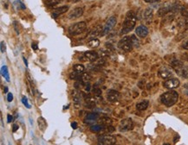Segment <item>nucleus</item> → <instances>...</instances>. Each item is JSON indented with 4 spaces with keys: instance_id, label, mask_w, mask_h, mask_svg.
<instances>
[{
    "instance_id": "obj_42",
    "label": "nucleus",
    "mask_w": 188,
    "mask_h": 145,
    "mask_svg": "<svg viewBox=\"0 0 188 145\" xmlns=\"http://www.w3.org/2000/svg\"><path fill=\"white\" fill-rule=\"evenodd\" d=\"M31 47H32V48H33V49H35V50H36V49H37V46H36V44H35V43H32Z\"/></svg>"
},
{
    "instance_id": "obj_38",
    "label": "nucleus",
    "mask_w": 188,
    "mask_h": 145,
    "mask_svg": "<svg viewBox=\"0 0 188 145\" xmlns=\"http://www.w3.org/2000/svg\"><path fill=\"white\" fill-rule=\"evenodd\" d=\"M12 119H13L12 116L9 114V115L7 116V121H8V123H10V122H12Z\"/></svg>"
},
{
    "instance_id": "obj_28",
    "label": "nucleus",
    "mask_w": 188,
    "mask_h": 145,
    "mask_svg": "<svg viewBox=\"0 0 188 145\" xmlns=\"http://www.w3.org/2000/svg\"><path fill=\"white\" fill-rule=\"evenodd\" d=\"M84 69H85V67H84V66L82 65V64H75V65L73 66V70H74V71H76V72H78V73H83Z\"/></svg>"
},
{
    "instance_id": "obj_39",
    "label": "nucleus",
    "mask_w": 188,
    "mask_h": 145,
    "mask_svg": "<svg viewBox=\"0 0 188 145\" xmlns=\"http://www.w3.org/2000/svg\"><path fill=\"white\" fill-rule=\"evenodd\" d=\"M17 129H18V125L15 124V125H13V130H12V131H13V132H16V131H17Z\"/></svg>"
},
{
    "instance_id": "obj_40",
    "label": "nucleus",
    "mask_w": 188,
    "mask_h": 145,
    "mask_svg": "<svg viewBox=\"0 0 188 145\" xmlns=\"http://www.w3.org/2000/svg\"><path fill=\"white\" fill-rule=\"evenodd\" d=\"M144 1L147 3H156V2H159L161 0H144Z\"/></svg>"
},
{
    "instance_id": "obj_23",
    "label": "nucleus",
    "mask_w": 188,
    "mask_h": 145,
    "mask_svg": "<svg viewBox=\"0 0 188 145\" xmlns=\"http://www.w3.org/2000/svg\"><path fill=\"white\" fill-rule=\"evenodd\" d=\"M1 74L2 76L6 80V81H10V74H9V72H8V68L5 65H3L2 67H1Z\"/></svg>"
},
{
    "instance_id": "obj_17",
    "label": "nucleus",
    "mask_w": 188,
    "mask_h": 145,
    "mask_svg": "<svg viewBox=\"0 0 188 145\" xmlns=\"http://www.w3.org/2000/svg\"><path fill=\"white\" fill-rule=\"evenodd\" d=\"M148 106H149V101L147 100V99H144V100H142V101L136 104V109L138 111H141V112L145 111V110L148 109Z\"/></svg>"
},
{
    "instance_id": "obj_41",
    "label": "nucleus",
    "mask_w": 188,
    "mask_h": 145,
    "mask_svg": "<svg viewBox=\"0 0 188 145\" xmlns=\"http://www.w3.org/2000/svg\"><path fill=\"white\" fill-rule=\"evenodd\" d=\"M71 126H72L73 129H76V128H77V124H76L75 122H74V123L71 124Z\"/></svg>"
},
{
    "instance_id": "obj_19",
    "label": "nucleus",
    "mask_w": 188,
    "mask_h": 145,
    "mask_svg": "<svg viewBox=\"0 0 188 145\" xmlns=\"http://www.w3.org/2000/svg\"><path fill=\"white\" fill-rule=\"evenodd\" d=\"M102 31V28L101 26H96V27L90 32V34L89 35V36L90 38H95L96 36L101 35Z\"/></svg>"
},
{
    "instance_id": "obj_29",
    "label": "nucleus",
    "mask_w": 188,
    "mask_h": 145,
    "mask_svg": "<svg viewBox=\"0 0 188 145\" xmlns=\"http://www.w3.org/2000/svg\"><path fill=\"white\" fill-rule=\"evenodd\" d=\"M81 74H82V73H78V72H76V71H74V72L70 73L69 77H70L71 80H78V79H79Z\"/></svg>"
},
{
    "instance_id": "obj_13",
    "label": "nucleus",
    "mask_w": 188,
    "mask_h": 145,
    "mask_svg": "<svg viewBox=\"0 0 188 145\" xmlns=\"http://www.w3.org/2000/svg\"><path fill=\"white\" fill-rule=\"evenodd\" d=\"M159 75L162 79H169V78L172 77L173 72L169 68H167V67H161L159 70Z\"/></svg>"
},
{
    "instance_id": "obj_7",
    "label": "nucleus",
    "mask_w": 188,
    "mask_h": 145,
    "mask_svg": "<svg viewBox=\"0 0 188 145\" xmlns=\"http://www.w3.org/2000/svg\"><path fill=\"white\" fill-rule=\"evenodd\" d=\"M174 3H175V1H168L167 3H165L164 5L161 8H160V10H158V15L162 16H165L170 12H173Z\"/></svg>"
},
{
    "instance_id": "obj_46",
    "label": "nucleus",
    "mask_w": 188,
    "mask_h": 145,
    "mask_svg": "<svg viewBox=\"0 0 188 145\" xmlns=\"http://www.w3.org/2000/svg\"><path fill=\"white\" fill-rule=\"evenodd\" d=\"M72 2H79L80 0H71Z\"/></svg>"
},
{
    "instance_id": "obj_5",
    "label": "nucleus",
    "mask_w": 188,
    "mask_h": 145,
    "mask_svg": "<svg viewBox=\"0 0 188 145\" xmlns=\"http://www.w3.org/2000/svg\"><path fill=\"white\" fill-rule=\"evenodd\" d=\"M115 24H116V17H115V16H111V17H109V18L107 20V22H105V24H104V26H103V28H102V31L101 35L104 36V35H106L107 34H108V33L110 32V30L115 26Z\"/></svg>"
},
{
    "instance_id": "obj_6",
    "label": "nucleus",
    "mask_w": 188,
    "mask_h": 145,
    "mask_svg": "<svg viewBox=\"0 0 188 145\" xmlns=\"http://www.w3.org/2000/svg\"><path fill=\"white\" fill-rule=\"evenodd\" d=\"M98 144L102 145L115 144L116 138L111 135H101L98 137Z\"/></svg>"
},
{
    "instance_id": "obj_9",
    "label": "nucleus",
    "mask_w": 188,
    "mask_h": 145,
    "mask_svg": "<svg viewBox=\"0 0 188 145\" xmlns=\"http://www.w3.org/2000/svg\"><path fill=\"white\" fill-rule=\"evenodd\" d=\"M180 82L178 79L176 78H169L168 80H167L164 83H163V86L169 89V90H173V89H175L177 87H179Z\"/></svg>"
},
{
    "instance_id": "obj_18",
    "label": "nucleus",
    "mask_w": 188,
    "mask_h": 145,
    "mask_svg": "<svg viewBox=\"0 0 188 145\" xmlns=\"http://www.w3.org/2000/svg\"><path fill=\"white\" fill-rule=\"evenodd\" d=\"M91 79H92V77H91L90 74H89L87 73H82L80 74V77H79L78 80L86 85L87 83H89V81L91 80Z\"/></svg>"
},
{
    "instance_id": "obj_44",
    "label": "nucleus",
    "mask_w": 188,
    "mask_h": 145,
    "mask_svg": "<svg viewBox=\"0 0 188 145\" xmlns=\"http://www.w3.org/2000/svg\"><path fill=\"white\" fill-rule=\"evenodd\" d=\"M23 61H24V63H25V66H26V67H28V62H27V61H26V59H25V58H23Z\"/></svg>"
},
{
    "instance_id": "obj_22",
    "label": "nucleus",
    "mask_w": 188,
    "mask_h": 145,
    "mask_svg": "<svg viewBox=\"0 0 188 145\" xmlns=\"http://www.w3.org/2000/svg\"><path fill=\"white\" fill-rule=\"evenodd\" d=\"M153 14H154V10L151 8H148L145 10L144 11V18L147 21H150L153 18Z\"/></svg>"
},
{
    "instance_id": "obj_36",
    "label": "nucleus",
    "mask_w": 188,
    "mask_h": 145,
    "mask_svg": "<svg viewBox=\"0 0 188 145\" xmlns=\"http://www.w3.org/2000/svg\"><path fill=\"white\" fill-rule=\"evenodd\" d=\"M182 48H184V49H187L188 50V38L182 43Z\"/></svg>"
},
{
    "instance_id": "obj_43",
    "label": "nucleus",
    "mask_w": 188,
    "mask_h": 145,
    "mask_svg": "<svg viewBox=\"0 0 188 145\" xmlns=\"http://www.w3.org/2000/svg\"><path fill=\"white\" fill-rule=\"evenodd\" d=\"M107 52H109V50H108V51H107ZM104 54V51H102H102H101V54ZM106 54V56H108V54H109V53H106V54Z\"/></svg>"
},
{
    "instance_id": "obj_10",
    "label": "nucleus",
    "mask_w": 188,
    "mask_h": 145,
    "mask_svg": "<svg viewBox=\"0 0 188 145\" xmlns=\"http://www.w3.org/2000/svg\"><path fill=\"white\" fill-rule=\"evenodd\" d=\"M120 98V93L119 92L115 91V90H113V89H110L108 91L107 93V99L109 101V102H115L119 99Z\"/></svg>"
},
{
    "instance_id": "obj_14",
    "label": "nucleus",
    "mask_w": 188,
    "mask_h": 145,
    "mask_svg": "<svg viewBox=\"0 0 188 145\" xmlns=\"http://www.w3.org/2000/svg\"><path fill=\"white\" fill-rule=\"evenodd\" d=\"M84 56H85L89 61H91V62H94V61H97L98 58H99L98 53H96V52H95V51H87V52L84 53Z\"/></svg>"
},
{
    "instance_id": "obj_20",
    "label": "nucleus",
    "mask_w": 188,
    "mask_h": 145,
    "mask_svg": "<svg viewBox=\"0 0 188 145\" xmlns=\"http://www.w3.org/2000/svg\"><path fill=\"white\" fill-rule=\"evenodd\" d=\"M37 124H38L39 129H40L43 132L45 131V130H46V128H47V123H46L45 119H44L43 117L38 118V119H37Z\"/></svg>"
},
{
    "instance_id": "obj_35",
    "label": "nucleus",
    "mask_w": 188,
    "mask_h": 145,
    "mask_svg": "<svg viewBox=\"0 0 188 145\" xmlns=\"http://www.w3.org/2000/svg\"><path fill=\"white\" fill-rule=\"evenodd\" d=\"M5 51H6L5 42H1V52H2V53H5Z\"/></svg>"
},
{
    "instance_id": "obj_3",
    "label": "nucleus",
    "mask_w": 188,
    "mask_h": 145,
    "mask_svg": "<svg viewBox=\"0 0 188 145\" xmlns=\"http://www.w3.org/2000/svg\"><path fill=\"white\" fill-rule=\"evenodd\" d=\"M87 29V24L85 22H76L74 23L72 25H70L69 27V34L71 35H77L82 34V32L85 31V29Z\"/></svg>"
},
{
    "instance_id": "obj_11",
    "label": "nucleus",
    "mask_w": 188,
    "mask_h": 145,
    "mask_svg": "<svg viewBox=\"0 0 188 145\" xmlns=\"http://www.w3.org/2000/svg\"><path fill=\"white\" fill-rule=\"evenodd\" d=\"M83 14V8L82 7H77L74 9L68 16L69 19H75L80 17Z\"/></svg>"
},
{
    "instance_id": "obj_12",
    "label": "nucleus",
    "mask_w": 188,
    "mask_h": 145,
    "mask_svg": "<svg viewBox=\"0 0 188 145\" xmlns=\"http://www.w3.org/2000/svg\"><path fill=\"white\" fill-rule=\"evenodd\" d=\"M135 33H136V35L139 37L144 38V37H146L148 35V29L146 26H144V25H140V26H138L136 28Z\"/></svg>"
},
{
    "instance_id": "obj_34",
    "label": "nucleus",
    "mask_w": 188,
    "mask_h": 145,
    "mask_svg": "<svg viewBox=\"0 0 188 145\" xmlns=\"http://www.w3.org/2000/svg\"><path fill=\"white\" fill-rule=\"evenodd\" d=\"M131 38H132V41H133V43H134V45H135V46H139V41L136 39V37H135V35H131Z\"/></svg>"
},
{
    "instance_id": "obj_27",
    "label": "nucleus",
    "mask_w": 188,
    "mask_h": 145,
    "mask_svg": "<svg viewBox=\"0 0 188 145\" xmlns=\"http://www.w3.org/2000/svg\"><path fill=\"white\" fill-rule=\"evenodd\" d=\"M104 128V125H95L93 126H91L90 130L92 132H100L102 129Z\"/></svg>"
},
{
    "instance_id": "obj_2",
    "label": "nucleus",
    "mask_w": 188,
    "mask_h": 145,
    "mask_svg": "<svg viewBox=\"0 0 188 145\" xmlns=\"http://www.w3.org/2000/svg\"><path fill=\"white\" fill-rule=\"evenodd\" d=\"M178 99H179L178 93L173 90L166 92L161 96V102L167 107H171L174 105H175Z\"/></svg>"
},
{
    "instance_id": "obj_1",
    "label": "nucleus",
    "mask_w": 188,
    "mask_h": 145,
    "mask_svg": "<svg viewBox=\"0 0 188 145\" xmlns=\"http://www.w3.org/2000/svg\"><path fill=\"white\" fill-rule=\"evenodd\" d=\"M136 20H137V17H136L135 13L132 10L128 11L126 16L125 21L123 22V26L121 30V35H126L129 33L130 31H132L135 26Z\"/></svg>"
},
{
    "instance_id": "obj_25",
    "label": "nucleus",
    "mask_w": 188,
    "mask_h": 145,
    "mask_svg": "<svg viewBox=\"0 0 188 145\" xmlns=\"http://www.w3.org/2000/svg\"><path fill=\"white\" fill-rule=\"evenodd\" d=\"M100 120H101V121H100L101 124L103 125L104 126H109V125L112 124L111 118H108V117H102V118H100Z\"/></svg>"
},
{
    "instance_id": "obj_37",
    "label": "nucleus",
    "mask_w": 188,
    "mask_h": 145,
    "mask_svg": "<svg viewBox=\"0 0 188 145\" xmlns=\"http://www.w3.org/2000/svg\"><path fill=\"white\" fill-rule=\"evenodd\" d=\"M13 99V94L11 93H8V96H7V100L9 102H11Z\"/></svg>"
},
{
    "instance_id": "obj_45",
    "label": "nucleus",
    "mask_w": 188,
    "mask_h": 145,
    "mask_svg": "<svg viewBox=\"0 0 188 145\" xmlns=\"http://www.w3.org/2000/svg\"><path fill=\"white\" fill-rule=\"evenodd\" d=\"M3 91H4V93H8V87H6V86H5V87H4V89H3Z\"/></svg>"
},
{
    "instance_id": "obj_30",
    "label": "nucleus",
    "mask_w": 188,
    "mask_h": 145,
    "mask_svg": "<svg viewBox=\"0 0 188 145\" xmlns=\"http://www.w3.org/2000/svg\"><path fill=\"white\" fill-rule=\"evenodd\" d=\"M180 13L184 16H188V5H183L181 7Z\"/></svg>"
},
{
    "instance_id": "obj_24",
    "label": "nucleus",
    "mask_w": 188,
    "mask_h": 145,
    "mask_svg": "<svg viewBox=\"0 0 188 145\" xmlns=\"http://www.w3.org/2000/svg\"><path fill=\"white\" fill-rule=\"evenodd\" d=\"M96 105V102H95V99H93V98H89L85 100V106L88 107V108H93L95 107Z\"/></svg>"
},
{
    "instance_id": "obj_31",
    "label": "nucleus",
    "mask_w": 188,
    "mask_h": 145,
    "mask_svg": "<svg viewBox=\"0 0 188 145\" xmlns=\"http://www.w3.org/2000/svg\"><path fill=\"white\" fill-rule=\"evenodd\" d=\"M60 1H62V0H45V3H46V4H48L49 6H54V5H56Z\"/></svg>"
},
{
    "instance_id": "obj_21",
    "label": "nucleus",
    "mask_w": 188,
    "mask_h": 145,
    "mask_svg": "<svg viewBox=\"0 0 188 145\" xmlns=\"http://www.w3.org/2000/svg\"><path fill=\"white\" fill-rule=\"evenodd\" d=\"M88 47L89 48H95L97 47H99L100 45V41L96 38H92L91 40H89L87 43Z\"/></svg>"
},
{
    "instance_id": "obj_8",
    "label": "nucleus",
    "mask_w": 188,
    "mask_h": 145,
    "mask_svg": "<svg viewBox=\"0 0 188 145\" xmlns=\"http://www.w3.org/2000/svg\"><path fill=\"white\" fill-rule=\"evenodd\" d=\"M120 131H128L134 128V122L131 118H125L120 123Z\"/></svg>"
},
{
    "instance_id": "obj_32",
    "label": "nucleus",
    "mask_w": 188,
    "mask_h": 145,
    "mask_svg": "<svg viewBox=\"0 0 188 145\" xmlns=\"http://www.w3.org/2000/svg\"><path fill=\"white\" fill-rule=\"evenodd\" d=\"M22 102H23V105H24L28 109L30 108V104L28 103V99H27L26 97H23V99H22Z\"/></svg>"
},
{
    "instance_id": "obj_33",
    "label": "nucleus",
    "mask_w": 188,
    "mask_h": 145,
    "mask_svg": "<svg viewBox=\"0 0 188 145\" xmlns=\"http://www.w3.org/2000/svg\"><path fill=\"white\" fill-rule=\"evenodd\" d=\"M93 93H94V94H95V96H101V94H102V91H101V89H99V88H95L94 90H93Z\"/></svg>"
},
{
    "instance_id": "obj_4",
    "label": "nucleus",
    "mask_w": 188,
    "mask_h": 145,
    "mask_svg": "<svg viewBox=\"0 0 188 145\" xmlns=\"http://www.w3.org/2000/svg\"><path fill=\"white\" fill-rule=\"evenodd\" d=\"M133 46H134V43H133V41H132V38L131 36H125L123 37L118 43V47L122 49L123 51L125 52H129L132 50L133 48Z\"/></svg>"
},
{
    "instance_id": "obj_15",
    "label": "nucleus",
    "mask_w": 188,
    "mask_h": 145,
    "mask_svg": "<svg viewBox=\"0 0 188 145\" xmlns=\"http://www.w3.org/2000/svg\"><path fill=\"white\" fill-rule=\"evenodd\" d=\"M99 118V114L98 113H89L84 121L86 124H91V123H95L97 119Z\"/></svg>"
},
{
    "instance_id": "obj_26",
    "label": "nucleus",
    "mask_w": 188,
    "mask_h": 145,
    "mask_svg": "<svg viewBox=\"0 0 188 145\" xmlns=\"http://www.w3.org/2000/svg\"><path fill=\"white\" fill-rule=\"evenodd\" d=\"M73 99L75 105H79L81 103V99H82V95H80L79 93L77 92H74L73 93Z\"/></svg>"
},
{
    "instance_id": "obj_16",
    "label": "nucleus",
    "mask_w": 188,
    "mask_h": 145,
    "mask_svg": "<svg viewBox=\"0 0 188 145\" xmlns=\"http://www.w3.org/2000/svg\"><path fill=\"white\" fill-rule=\"evenodd\" d=\"M68 10H69V7H68V6H66V5H64V6H61V7H59V8H56V9L54 10L52 16H53L55 18H56L59 15L65 13Z\"/></svg>"
}]
</instances>
